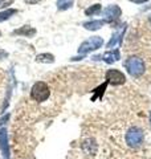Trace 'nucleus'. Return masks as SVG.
<instances>
[{"label":"nucleus","instance_id":"nucleus-1","mask_svg":"<svg viewBox=\"0 0 151 159\" xmlns=\"http://www.w3.org/2000/svg\"><path fill=\"white\" fill-rule=\"evenodd\" d=\"M123 65L127 73L133 77H140L146 70L144 61L138 56H130L129 58H126Z\"/></svg>","mask_w":151,"mask_h":159},{"label":"nucleus","instance_id":"nucleus-2","mask_svg":"<svg viewBox=\"0 0 151 159\" xmlns=\"http://www.w3.org/2000/svg\"><path fill=\"white\" fill-rule=\"evenodd\" d=\"M125 141H126V143H127L129 147L138 148V147L142 146V143L144 141V133H143L142 129H139L137 126L130 127L129 130L126 131Z\"/></svg>","mask_w":151,"mask_h":159},{"label":"nucleus","instance_id":"nucleus-3","mask_svg":"<svg viewBox=\"0 0 151 159\" xmlns=\"http://www.w3.org/2000/svg\"><path fill=\"white\" fill-rule=\"evenodd\" d=\"M50 96V89L47 82L37 81L33 84L31 89V98L34 99L36 102H45Z\"/></svg>","mask_w":151,"mask_h":159},{"label":"nucleus","instance_id":"nucleus-4","mask_svg":"<svg viewBox=\"0 0 151 159\" xmlns=\"http://www.w3.org/2000/svg\"><path fill=\"white\" fill-rule=\"evenodd\" d=\"M102 45H103V39L102 37L101 36H92L88 40H85L81 45L78 47V53L86 54L89 52L97 51V49H99Z\"/></svg>","mask_w":151,"mask_h":159},{"label":"nucleus","instance_id":"nucleus-5","mask_svg":"<svg viewBox=\"0 0 151 159\" xmlns=\"http://www.w3.org/2000/svg\"><path fill=\"white\" fill-rule=\"evenodd\" d=\"M105 78H106L108 84L113 86H119V85H123L126 82V76L123 72L118 70V69H109L105 74Z\"/></svg>","mask_w":151,"mask_h":159},{"label":"nucleus","instance_id":"nucleus-6","mask_svg":"<svg viewBox=\"0 0 151 159\" xmlns=\"http://www.w3.org/2000/svg\"><path fill=\"white\" fill-rule=\"evenodd\" d=\"M102 16H103V20L106 23H113L122 16V9H121L117 4H113V6H109L103 9Z\"/></svg>","mask_w":151,"mask_h":159},{"label":"nucleus","instance_id":"nucleus-7","mask_svg":"<svg viewBox=\"0 0 151 159\" xmlns=\"http://www.w3.org/2000/svg\"><path fill=\"white\" fill-rule=\"evenodd\" d=\"M81 148L86 154H89V155H94V154L97 152L98 146H97V143H95L94 139L88 138V139H85V141L81 143Z\"/></svg>","mask_w":151,"mask_h":159},{"label":"nucleus","instance_id":"nucleus-8","mask_svg":"<svg viewBox=\"0 0 151 159\" xmlns=\"http://www.w3.org/2000/svg\"><path fill=\"white\" fill-rule=\"evenodd\" d=\"M0 150H2L4 157L8 158L9 148H8V135H7L6 129H2V130H0Z\"/></svg>","mask_w":151,"mask_h":159},{"label":"nucleus","instance_id":"nucleus-9","mask_svg":"<svg viewBox=\"0 0 151 159\" xmlns=\"http://www.w3.org/2000/svg\"><path fill=\"white\" fill-rule=\"evenodd\" d=\"M101 58H102L106 64H114L121 58V54H119L118 49H114V51L110 49V51H108L106 53H103L102 56H101Z\"/></svg>","mask_w":151,"mask_h":159},{"label":"nucleus","instance_id":"nucleus-10","mask_svg":"<svg viewBox=\"0 0 151 159\" xmlns=\"http://www.w3.org/2000/svg\"><path fill=\"white\" fill-rule=\"evenodd\" d=\"M13 34H17V36H25V37H33L34 34L37 33V31L34 29L33 27L31 25H23L21 28L19 29H15V31L12 32Z\"/></svg>","mask_w":151,"mask_h":159},{"label":"nucleus","instance_id":"nucleus-11","mask_svg":"<svg viewBox=\"0 0 151 159\" xmlns=\"http://www.w3.org/2000/svg\"><path fill=\"white\" fill-rule=\"evenodd\" d=\"M106 21L105 20H92V21H86L82 24V27L85 29H88V31H98V29L102 28Z\"/></svg>","mask_w":151,"mask_h":159},{"label":"nucleus","instance_id":"nucleus-12","mask_svg":"<svg viewBox=\"0 0 151 159\" xmlns=\"http://www.w3.org/2000/svg\"><path fill=\"white\" fill-rule=\"evenodd\" d=\"M54 56L52 53H40L36 56V62L40 64H53L54 62Z\"/></svg>","mask_w":151,"mask_h":159},{"label":"nucleus","instance_id":"nucleus-13","mask_svg":"<svg viewBox=\"0 0 151 159\" xmlns=\"http://www.w3.org/2000/svg\"><path fill=\"white\" fill-rule=\"evenodd\" d=\"M125 27H126V25H125ZM125 27H123L122 29H119L118 32H115V33L113 34L112 40H110V41L108 43V48L112 49L117 43H121V40H122V36H123V32H125Z\"/></svg>","mask_w":151,"mask_h":159},{"label":"nucleus","instance_id":"nucleus-14","mask_svg":"<svg viewBox=\"0 0 151 159\" xmlns=\"http://www.w3.org/2000/svg\"><path fill=\"white\" fill-rule=\"evenodd\" d=\"M16 13H17V9H13V8L4 9V11L0 12V23H3V21H6V20H8V19H11L13 15H16Z\"/></svg>","mask_w":151,"mask_h":159},{"label":"nucleus","instance_id":"nucleus-15","mask_svg":"<svg viewBox=\"0 0 151 159\" xmlns=\"http://www.w3.org/2000/svg\"><path fill=\"white\" fill-rule=\"evenodd\" d=\"M101 11H102V6L97 3V4H93V6H90L85 9V15H86V16H94V15L101 13Z\"/></svg>","mask_w":151,"mask_h":159},{"label":"nucleus","instance_id":"nucleus-16","mask_svg":"<svg viewBox=\"0 0 151 159\" xmlns=\"http://www.w3.org/2000/svg\"><path fill=\"white\" fill-rule=\"evenodd\" d=\"M74 4V0H57L56 6L58 11H66Z\"/></svg>","mask_w":151,"mask_h":159},{"label":"nucleus","instance_id":"nucleus-17","mask_svg":"<svg viewBox=\"0 0 151 159\" xmlns=\"http://www.w3.org/2000/svg\"><path fill=\"white\" fill-rule=\"evenodd\" d=\"M13 0H0V9L2 8H7L8 6H12Z\"/></svg>","mask_w":151,"mask_h":159},{"label":"nucleus","instance_id":"nucleus-18","mask_svg":"<svg viewBox=\"0 0 151 159\" xmlns=\"http://www.w3.org/2000/svg\"><path fill=\"white\" fill-rule=\"evenodd\" d=\"M8 57V52L4 51V49H0V61H3V60H6Z\"/></svg>","mask_w":151,"mask_h":159},{"label":"nucleus","instance_id":"nucleus-19","mask_svg":"<svg viewBox=\"0 0 151 159\" xmlns=\"http://www.w3.org/2000/svg\"><path fill=\"white\" fill-rule=\"evenodd\" d=\"M8 117H9V116H8V114H7V116H6V117H3V118H0V127H2V126L4 125V123H6V122L8 121Z\"/></svg>","mask_w":151,"mask_h":159},{"label":"nucleus","instance_id":"nucleus-20","mask_svg":"<svg viewBox=\"0 0 151 159\" xmlns=\"http://www.w3.org/2000/svg\"><path fill=\"white\" fill-rule=\"evenodd\" d=\"M129 2L135 3V4H143V3H146V2H149V0H129Z\"/></svg>","mask_w":151,"mask_h":159},{"label":"nucleus","instance_id":"nucleus-21","mask_svg":"<svg viewBox=\"0 0 151 159\" xmlns=\"http://www.w3.org/2000/svg\"><path fill=\"white\" fill-rule=\"evenodd\" d=\"M40 2H43V0H25V3L28 4H39Z\"/></svg>","mask_w":151,"mask_h":159},{"label":"nucleus","instance_id":"nucleus-22","mask_svg":"<svg viewBox=\"0 0 151 159\" xmlns=\"http://www.w3.org/2000/svg\"><path fill=\"white\" fill-rule=\"evenodd\" d=\"M150 20H151V16H150Z\"/></svg>","mask_w":151,"mask_h":159}]
</instances>
